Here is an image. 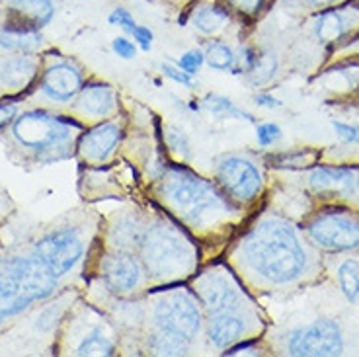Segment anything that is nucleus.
<instances>
[{"instance_id":"1","label":"nucleus","mask_w":359,"mask_h":357,"mask_svg":"<svg viewBox=\"0 0 359 357\" xmlns=\"http://www.w3.org/2000/svg\"><path fill=\"white\" fill-rule=\"evenodd\" d=\"M231 264L250 287L262 291H291L313 283L323 269L320 250L281 215H262L241 236Z\"/></svg>"},{"instance_id":"2","label":"nucleus","mask_w":359,"mask_h":357,"mask_svg":"<svg viewBox=\"0 0 359 357\" xmlns=\"http://www.w3.org/2000/svg\"><path fill=\"white\" fill-rule=\"evenodd\" d=\"M156 194L180 224L198 234L221 232L236 219L233 199L184 166H170L158 180Z\"/></svg>"},{"instance_id":"3","label":"nucleus","mask_w":359,"mask_h":357,"mask_svg":"<svg viewBox=\"0 0 359 357\" xmlns=\"http://www.w3.org/2000/svg\"><path fill=\"white\" fill-rule=\"evenodd\" d=\"M137 254L143 262L149 281L154 283L166 285L184 281L198 271L199 252L196 242L178 223L166 217L149 219Z\"/></svg>"},{"instance_id":"4","label":"nucleus","mask_w":359,"mask_h":357,"mask_svg":"<svg viewBox=\"0 0 359 357\" xmlns=\"http://www.w3.org/2000/svg\"><path fill=\"white\" fill-rule=\"evenodd\" d=\"M55 289L57 277L34 254L0 260V324L49 299Z\"/></svg>"},{"instance_id":"5","label":"nucleus","mask_w":359,"mask_h":357,"mask_svg":"<svg viewBox=\"0 0 359 357\" xmlns=\"http://www.w3.org/2000/svg\"><path fill=\"white\" fill-rule=\"evenodd\" d=\"M303 231L318 250L328 254L359 252V209L330 203L311 215Z\"/></svg>"},{"instance_id":"6","label":"nucleus","mask_w":359,"mask_h":357,"mask_svg":"<svg viewBox=\"0 0 359 357\" xmlns=\"http://www.w3.org/2000/svg\"><path fill=\"white\" fill-rule=\"evenodd\" d=\"M279 349L295 357L341 356L346 351V332L338 318L318 316L283 332L279 336Z\"/></svg>"},{"instance_id":"7","label":"nucleus","mask_w":359,"mask_h":357,"mask_svg":"<svg viewBox=\"0 0 359 357\" xmlns=\"http://www.w3.org/2000/svg\"><path fill=\"white\" fill-rule=\"evenodd\" d=\"M153 328L174 332L189 342H196L203 330V309L196 297L186 289H168L158 293L147 309Z\"/></svg>"},{"instance_id":"8","label":"nucleus","mask_w":359,"mask_h":357,"mask_svg":"<svg viewBox=\"0 0 359 357\" xmlns=\"http://www.w3.org/2000/svg\"><path fill=\"white\" fill-rule=\"evenodd\" d=\"M76 123L49 112H26L14 121L12 135L22 147L41 154H55L71 149L76 137Z\"/></svg>"},{"instance_id":"9","label":"nucleus","mask_w":359,"mask_h":357,"mask_svg":"<svg viewBox=\"0 0 359 357\" xmlns=\"http://www.w3.org/2000/svg\"><path fill=\"white\" fill-rule=\"evenodd\" d=\"M194 293L207 316L256 309L241 281L224 266H215L199 274L194 281Z\"/></svg>"},{"instance_id":"10","label":"nucleus","mask_w":359,"mask_h":357,"mask_svg":"<svg viewBox=\"0 0 359 357\" xmlns=\"http://www.w3.org/2000/svg\"><path fill=\"white\" fill-rule=\"evenodd\" d=\"M86 241L76 227H55L34 242V256L57 279L69 276L84 260Z\"/></svg>"},{"instance_id":"11","label":"nucleus","mask_w":359,"mask_h":357,"mask_svg":"<svg viewBox=\"0 0 359 357\" xmlns=\"http://www.w3.org/2000/svg\"><path fill=\"white\" fill-rule=\"evenodd\" d=\"M217 182L224 196L243 206L256 201L264 189V176L258 164L238 154H229L219 161Z\"/></svg>"},{"instance_id":"12","label":"nucleus","mask_w":359,"mask_h":357,"mask_svg":"<svg viewBox=\"0 0 359 357\" xmlns=\"http://www.w3.org/2000/svg\"><path fill=\"white\" fill-rule=\"evenodd\" d=\"M100 279L106 291L116 297H131L149 283L139 254L121 250L104 254V258L100 260Z\"/></svg>"},{"instance_id":"13","label":"nucleus","mask_w":359,"mask_h":357,"mask_svg":"<svg viewBox=\"0 0 359 357\" xmlns=\"http://www.w3.org/2000/svg\"><path fill=\"white\" fill-rule=\"evenodd\" d=\"M264 330L258 311H234L207 316V339L217 349H231Z\"/></svg>"},{"instance_id":"14","label":"nucleus","mask_w":359,"mask_h":357,"mask_svg":"<svg viewBox=\"0 0 359 357\" xmlns=\"http://www.w3.org/2000/svg\"><path fill=\"white\" fill-rule=\"evenodd\" d=\"M314 37L326 47H338L359 36V4L344 2L314 14Z\"/></svg>"},{"instance_id":"15","label":"nucleus","mask_w":359,"mask_h":357,"mask_svg":"<svg viewBox=\"0 0 359 357\" xmlns=\"http://www.w3.org/2000/svg\"><path fill=\"white\" fill-rule=\"evenodd\" d=\"M314 196L328 203H350L353 191V166H316L306 176Z\"/></svg>"},{"instance_id":"16","label":"nucleus","mask_w":359,"mask_h":357,"mask_svg":"<svg viewBox=\"0 0 359 357\" xmlns=\"http://www.w3.org/2000/svg\"><path fill=\"white\" fill-rule=\"evenodd\" d=\"M149 217L135 209L119 211L108 227L109 250L133 252L137 254L143 242Z\"/></svg>"},{"instance_id":"17","label":"nucleus","mask_w":359,"mask_h":357,"mask_svg":"<svg viewBox=\"0 0 359 357\" xmlns=\"http://www.w3.org/2000/svg\"><path fill=\"white\" fill-rule=\"evenodd\" d=\"M41 90L53 102H71L82 90V72L71 63H55L45 71Z\"/></svg>"},{"instance_id":"18","label":"nucleus","mask_w":359,"mask_h":357,"mask_svg":"<svg viewBox=\"0 0 359 357\" xmlns=\"http://www.w3.org/2000/svg\"><path fill=\"white\" fill-rule=\"evenodd\" d=\"M121 126L117 123H102L81 139V154L92 164H102L114 154L121 141Z\"/></svg>"},{"instance_id":"19","label":"nucleus","mask_w":359,"mask_h":357,"mask_svg":"<svg viewBox=\"0 0 359 357\" xmlns=\"http://www.w3.org/2000/svg\"><path fill=\"white\" fill-rule=\"evenodd\" d=\"M76 109L90 119H104L117 109L116 90L104 82H92L82 86L76 100Z\"/></svg>"},{"instance_id":"20","label":"nucleus","mask_w":359,"mask_h":357,"mask_svg":"<svg viewBox=\"0 0 359 357\" xmlns=\"http://www.w3.org/2000/svg\"><path fill=\"white\" fill-rule=\"evenodd\" d=\"M37 67L39 63L36 57L27 53L0 59V88L8 90V92L27 88L36 79Z\"/></svg>"},{"instance_id":"21","label":"nucleus","mask_w":359,"mask_h":357,"mask_svg":"<svg viewBox=\"0 0 359 357\" xmlns=\"http://www.w3.org/2000/svg\"><path fill=\"white\" fill-rule=\"evenodd\" d=\"M191 346L194 342L162 328L149 326V332L144 334V348L153 356H186Z\"/></svg>"},{"instance_id":"22","label":"nucleus","mask_w":359,"mask_h":357,"mask_svg":"<svg viewBox=\"0 0 359 357\" xmlns=\"http://www.w3.org/2000/svg\"><path fill=\"white\" fill-rule=\"evenodd\" d=\"M117 344L106 324H92L88 330L82 334L79 346L72 353L76 356H114Z\"/></svg>"},{"instance_id":"23","label":"nucleus","mask_w":359,"mask_h":357,"mask_svg":"<svg viewBox=\"0 0 359 357\" xmlns=\"http://www.w3.org/2000/svg\"><path fill=\"white\" fill-rule=\"evenodd\" d=\"M41 45V34L36 26L4 27L0 32V47L14 53H32Z\"/></svg>"},{"instance_id":"24","label":"nucleus","mask_w":359,"mask_h":357,"mask_svg":"<svg viewBox=\"0 0 359 357\" xmlns=\"http://www.w3.org/2000/svg\"><path fill=\"white\" fill-rule=\"evenodd\" d=\"M229 22V12L219 4H199L198 8H194L189 24L198 29L203 36H213L217 32H221Z\"/></svg>"},{"instance_id":"25","label":"nucleus","mask_w":359,"mask_h":357,"mask_svg":"<svg viewBox=\"0 0 359 357\" xmlns=\"http://www.w3.org/2000/svg\"><path fill=\"white\" fill-rule=\"evenodd\" d=\"M8 8L32 22V26H47L55 16L53 0H6Z\"/></svg>"},{"instance_id":"26","label":"nucleus","mask_w":359,"mask_h":357,"mask_svg":"<svg viewBox=\"0 0 359 357\" xmlns=\"http://www.w3.org/2000/svg\"><path fill=\"white\" fill-rule=\"evenodd\" d=\"M336 279L344 299L350 304L359 303V260H341L336 268Z\"/></svg>"},{"instance_id":"27","label":"nucleus","mask_w":359,"mask_h":357,"mask_svg":"<svg viewBox=\"0 0 359 357\" xmlns=\"http://www.w3.org/2000/svg\"><path fill=\"white\" fill-rule=\"evenodd\" d=\"M278 69V61L271 53H248L246 55V72L254 82H268L273 79Z\"/></svg>"},{"instance_id":"28","label":"nucleus","mask_w":359,"mask_h":357,"mask_svg":"<svg viewBox=\"0 0 359 357\" xmlns=\"http://www.w3.org/2000/svg\"><path fill=\"white\" fill-rule=\"evenodd\" d=\"M205 63L215 71H231L236 63V55L223 41H213V43L207 45Z\"/></svg>"},{"instance_id":"29","label":"nucleus","mask_w":359,"mask_h":357,"mask_svg":"<svg viewBox=\"0 0 359 357\" xmlns=\"http://www.w3.org/2000/svg\"><path fill=\"white\" fill-rule=\"evenodd\" d=\"M285 8L291 12H301V14H318L324 10L350 2V0H283Z\"/></svg>"},{"instance_id":"30","label":"nucleus","mask_w":359,"mask_h":357,"mask_svg":"<svg viewBox=\"0 0 359 357\" xmlns=\"http://www.w3.org/2000/svg\"><path fill=\"white\" fill-rule=\"evenodd\" d=\"M207 107L219 117H236V119H248V121H252L250 114H244L243 109H238L231 100L223 98V96H211V98L207 100Z\"/></svg>"},{"instance_id":"31","label":"nucleus","mask_w":359,"mask_h":357,"mask_svg":"<svg viewBox=\"0 0 359 357\" xmlns=\"http://www.w3.org/2000/svg\"><path fill=\"white\" fill-rule=\"evenodd\" d=\"M229 8L241 12L243 16H248V18H254L258 16L262 10L266 8L268 0H224Z\"/></svg>"},{"instance_id":"32","label":"nucleus","mask_w":359,"mask_h":357,"mask_svg":"<svg viewBox=\"0 0 359 357\" xmlns=\"http://www.w3.org/2000/svg\"><path fill=\"white\" fill-rule=\"evenodd\" d=\"M205 63V53L199 51V49H191L188 53H184L180 57L178 67L182 71H186L188 74H194L201 69V65Z\"/></svg>"},{"instance_id":"33","label":"nucleus","mask_w":359,"mask_h":357,"mask_svg":"<svg viewBox=\"0 0 359 357\" xmlns=\"http://www.w3.org/2000/svg\"><path fill=\"white\" fill-rule=\"evenodd\" d=\"M256 139L262 147H269V144L278 143L281 139V129L276 123H262L256 129Z\"/></svg>"},{"instance_id":"34","label":"nucleus","mask_w":359,"mask_h":357,"mask_svg":"<svg viewBox=\"0 0 359 357\" xmlns=\"http://www.w3.org/2000/svg\"><path fill=\"white\" fill-rule=\"evenodd\" d=\"M108 20L111 26L123 27V29H126V32H129V34H131L135 27H137V22H135V18L131 16V12H129L127 8H121V6L114 10V12L109 14Z\"/></svg>"},{"instance_id":"35","label":"nucleus","mask_w":359,"mask_h":357,"mask_svg":"<svg viewBox=\"0 0 359 357\" xmlns=\"http://www.w3.org/2000/svg\"><path fill=\"white\" fill-rule=\"evenodd\" d=\"M334 131L338 133L341 141L350 144H359V126H348L341 121H334Z\"/></svg>"},{"instance_id":"36","label":"nucleus","mask_w":359,"mask_h":357,"mask_svg":"<svg viewBox=\"0 0 359 357\" xmlns=\"http://www.w3.org/2000/svg\"><path fill=\"white\" fill-rule=\"evenodd\" d=\"M111 49L116 51V55H119L121 59H133L137 55V47H135L133 41H129L127 37H116L114 43H111Z\"/></svg>"},{"instance_id":"37","label":"nucleus","mask_w":359,"mask_h":357,"mask_svg":"<svg viewBox=\"0 0 359 357\" xmlns=\"http://www.w3.org/2000/svg\"><path fill=\"white\" fill-rule=\"evenodd\" d=\"M131 36H133L135 43L139 45L143 51H149V49L153 47L154 36H153V32H151V29H149L147 26H137L133 32H131Z\"/></svg>"},{"instance_id":"38","label":"nucleus","mask_w":359,"mask_h":357,"mask_svg":"<svg viewBox=\"0 0 359 357\" xmlns=\"http://www.w3.org/2000/svg\"><path fill=\"white\" fill-rule=\"evenodd\" d=\"M162 71L164 74L170 79V81L178 82L182 86H191V74H188L186 71H182L180 67H172V65H162Z\"/></svg>"},{"instance_id":"39","label":"nucleus","mask_w":359,"mask_h":357,"mask_svg":"<svg viewBox=\"0 0 359 357\" xmlns=\"http://www.w3.org/2000/svg\"><path fill=\"white\" fill-rule=\"evenodd\" d=\"M16 117V106H12V104H6V106H0V129H4V127L8 126L10 121Z\"/></svg>"},{"instance_id":"40","label":"nucleus","mask_w":359,"mask_h":357,"mask_svg":"<svg viewBox=\"0 0 359 357\" xmlns=\"http://www.w3.org/2000/svg\"><path fill=\"white\" fill-rule=\"evenodd\" d=\"M348 206L359 209V166H353V191Z\"/></svg>"},{"instance_id":"41","label":"nucleus","mask_w":359,"mask_h":357,"mask_svg":"<svg viewBox=\"0 0 359 357\" xmlns=\"http://www.w3.org/2000/svg\"><path fill=\"white\" fill-rule=\"evenodd\" d=\"M256 104H260V106H266V107L281 106V104H279V100H276L273 96H269V94H258V96H256Z\"/></svg>"}]
</instances>
